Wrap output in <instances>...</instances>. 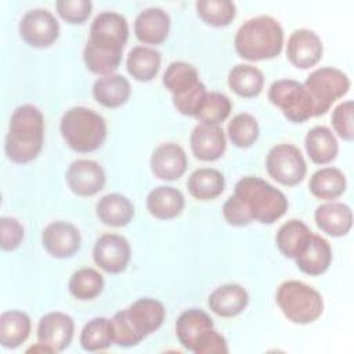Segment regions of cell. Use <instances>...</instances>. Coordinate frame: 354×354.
I'll return each instance as SVG.
<instances>
[{
    "label": "cell",
    "mask_w": 354,
    "mask_h": 354,
    "mask_svg": "<svg viewBox=\"0 0 354 354\" xmlns=\"http://www.w3.org/2000/svg\"><path fill=\"white\" fill-rule=\"evenodd\" d=\"M288 210V199L282 191L260 177H243L234 194L223 205L225 221L234 227L249 225L252 221L272 224Z\"/></svg>",
    "instance_id": "6da1fadb"
},
{
    "label": "cell",
    "mask_w": 354,
    "mask_h": 354,
    "mask_svg": "<svg viewBox=\"0 0 354 354\" xmlns=\"http://www.w3.org/2000/svg\"><path fill=\"white\" fill-rule=\"evenodd\" d=\"M129 39L127 19L115 11L100 12L91 26L83 50L87 69L95 75H112L120 65L123 47Z\"/></svg>",
    "instance_id": "7a4b0ae2"
},
{
    "label": "cell",
    "mask_w": 354,
    "mask_h": 354,
    "mask_svg": "<svg viewBox=\"0 0 354 354\" xmlns=\"http://www.w3.org/2000/svg\"><path fill=\"white\" fill-rule=\"evenodd\" d=\"M44 141V118L35 105L25 104L12 112L6 136V155L18 165L37 158Z\"/></svg>",
    "instance_id": "3957f363"
},
{
    "label": "cell",
    "mask_w": 354,
    "mask_h": 354,
    "mask_svg": "<svg viewBox=\"0 0 354 354\" xmlns=\"http://www.w3.org/2000/svg\"><path fill=\"white\" fill-rule=\"evenodd\" d=\"M165 315L166 310L159 300L152 297L136 300L111 318L113 343L120 347L137 346L162 326Z\"/></svg>",
    "instance_id": "277c9868"
},
{
    "label": "cell",
    "mask_w": 354,
    "mask_h": 354,
    "mask_svg": "<svg viewBox=\"0 0 354 354\" xmlns=\"http://www.w3.org/2000/svg\"><path fill=\"white\" fill-rule=\"evenodd\" d=\"M236 54L248 61H264L278 57L283 46V29L270 15H259L243 22L236 30Z\"/></svg>",
    "instance_id": "5b68a950"
},
{
    "label": "cell",
    "mask_w": 354,
    "mask_h": 354,
    "mask_svg": "<svg viewBox=\"0 0 354 354\" xmlns=\"http://www.w3.org/2000/svg\"><path fill=\"white\" fill-rule=\"evenodd\" d=\"M176 336L180 344L195 354H225L228 344L214 329L213 319L199 308H189L180 314L176 322Z\"/></svg>",
    "instance_id": "8992f818"
},
{
    "label": "cell",
    "mask_w": 354,
    "mask_h": 354,
    "mask_svg": "<svg viewBox=\"0 0 354 354\" xmlns=\"http://www.w3.org/2000/svg\"><path fill=\"white\" fill-rule=\"evenodd\" d=\"M59 130L66 145L80 153L98 149L106 138L105 119L86 106L68 109L61 119Z\"/></svg>",
    "instance_id": "52a82bcc"
},
{
    "label": "cell",
    "mask_w": 354,
    "mask_h": 354,
    "mask_svg": "<svg viewBox=\"0 0 354 354\" xmlns=\"http://www.w3.org/2000/svg\"><path fill=\"white\" fill-rule=\"evenodd\" d=\"M163 84L173 95V105L185 116H196L206 94L198 71L188 62H170L163 73Z\"/></svg>",
    "instance_id": "ba28073f"
},
{
    "label": "cell",
    "mask_w": 354,
    "mask_h": 354,
    "mask_svg": "<svg viewBox=\"0 0 354 354\" xmlns=\"http://www.w3.org/2000/svg\"><path fill=\"white\" fill-rule=\"evenodd\" d=\"M275 300L283 315L290 322L299 325H307L317 321L324 311L321 293L300 281H286L281 283Z\"/></svg>",
    "instance_id": "9c48e42d"
},
{
    "label": "cell",
    "mask_w": 354,
    "mask_h": 354,
    "mask_svg": "<svg viewBox=\"0 0 354 354\" xmlns=\"http://www.w3.org/2000/svg\"><path fill=\"white\" fill-rule=\"evenodd\" d=\"M314 102V116H321L329 111L332 104L347 94L350 90L348 76L332 66L313 71L303 83Z\"/></svg>",
    "instance_id": "30bf717a"
},
{
    "label": "cell",
    "mask_w": 354,
    "mask_h": 354,
    "mask_svg": "<svg viewBox=\"0 0 354 354\" xmlns=\"http://www.w3.org/2000/svg\"><path fill=\"white\" fill-rule=\"evenodd\" d=\"M268 100L293 123H303L314 116V102L304 84L293 79H279L268 88Z\"/></svg>",
    "instance_id": "8fae6325"
},
{
    "label": "cell",
    "mask_w": 354,
    "mask_h": 354,
    "mask_svg": "<svg viewBox=\"0 0 354 354\" xmlns=\"http://www.w3.org/2000/svg\"><path fill=\"white\" fill-rule=\"evenodd\" d=\"M266 169L277 183L293 187L301 183L307 173V165L301 151L292 144L272 147L266 158Z\"/></svg>",
    "instance_id": "7c38bea8"
},
{
    "label": "cell",
    "mask_w": 354,
    "mask_h": 354,
    "mask_svg": "<svg viewBox=\"0 0 354 354\" xmlns=\"http://www.w3.org/2000/svg\"><path fill=\"white\" fill-rule=\"evenodd\" d=\"M18 29L22 40L36 48L50 47L59 36V24L53 12L46 8L26 11L19 21Z\"/></svg>",
    "instance_id": "4fadbf2b"
},
{
    "label": "cell",
    "mask_w": 354,
    "mask_h": 354,
    "mask_svg": "<svg viewBox=\"0 0 354 354\" xmlns=\"http://www.w3.org/2000/svg\"><path fill=\"white\" fill-rule=\"evenodd\" d=\"M131 256L129 241L118 234L101 235L93 248L94 263L108 274H119L126 270Z\"/></svg>",
    "instance_id": "5bb4252c"
},
{
    "label": "cell",
    "mask_w": 354,
    "mask_h": 354,
    "mask_svg": "<svg viewBox=\"0 0 354 354\" xmlns=\"http://www.w3.org/2000/svg\"><path fill=\"white\" fill-rule=\"evenodd\" d=\"M322 53V41L315 32L300 28L290 33L286 44V57L293 66L299 69L313 68L321 61Z\"/></svg>",
    "instance_id": "9a60e30c"
},
{
    "label": "cell",
    "mask_w": 354,
    "mask_h": 354,
    "mask_svg": "<svg viewBox=\"0 0 354 354\" xmlns=\"http://www.w3.org/2000/svg\"><path fill=\"white\" fill-rule=\"evenodd\" d=\"M106 177L100 163L90 159L73 160L66 170V183L77 196H93L105 185Z\"/></svg>",
    "instance_id": "2e32d148"
},
{
    "label": "cell",
    "mask_w": 354,
    "mask_h": 354,
    "mask_svg": "<svg viewBox=\"0 0 354 354\" xmlns=\"http://www.w3.org/2000/svg\"><path fill=\"white\" fill-rule=\"evenodd\" d=\"M75 332L72 317L65 313L54 311L44 314L37 325V342L48 346L54 353L69 347Z\"/></svg>",
    "instance_id": "e0dca14e"
},
{
    "label": "cell",
    "mask_w": 354,
    "mask_h": 354,
    "mask_svg": "<svg viewBox=\"0 0 354 354\" xmlns=\"http://www.w3.org/2000/svg\"><path fill=\"white\" fill-rule=\"evenodd\" d=\"M41 243L53 257L68 259L80 249L82 236L73 224L68 221H53L43 230Z\"/></svg>",
    "instance_id": "ac0fdd59"
},
{
    "label": "cell",
    "mask_w": 354,
    "mask_h": 354,
    "mask_svg": "<svg viewBox=\"0 0 354 354\" xmlns=\"http://www.w3.org/2000/svg\"><path fill=\"white\" fill-rule=\"evenodd\" d=\"M189 144L195 158L203 162L220 159L227 148V140L221 126L209 123H199L194 127Z\"/></svg>",
    "instance_id": "d6986e66"
},
{
    "label": "cell",
    "mask_w": 354,
    "mask_h": 354,
    "mask_svg": "<svg viewBox=\"0 0 354 354\" xmlns=\"http://www.w3.org/2000/svg\"><path fill=\"white\" fill-rule=\"evenodd\" d=\"M188 166L185 151L174 142H163L151 156V170L155 177L165 181L180 178Z\"/></svg>",
    "instance_id": "ffe728a7"
},
{
    "label": "cell",
    "mask_w": 354,
    "mask_h": 354,
    "mask_svg": "<svg viewBox=\"0 0 354 354\" xmlns=\"http://www.w3.org/2000/svg\"><path fill=\"white\" fill-rule=\"evenodd\" d=\"M170 30V17L159 7H148L142 10L134 19V33L136 37L151 46L162 44Z\"/></svg>",
    "instance_id": "44dd1931"
},
{
    "label": "cell",
    "mask_w": 354,
    "mask_h": 354,
    "mask_svg": "<svg viewBox=\"0 0 354 354\" xmlns=\"http://www.w3.org/2000/svg\"><path fill=\"white\" fill-rule=\"evenodd\" d=\"M314 220L318 228L329 236H344L353 225V212L342 202L322 203L315 209Z\"/></svg>",
    "instance_id": "7402d4cb"
},
{
    "label": "cell",
    "mask_w": 354,
    "mask_h": 354,
    "mask_svg": "<svg viewBox=\"0 0 354 354\" xmlns=\"http://www.w3.org/2000/svg\"><path fill=\"white\" fill-rule=\"evenodd\" d=\"M297 268L310 275L318 277L328 271L332 263V249L329 242L321 235L311 234L306 249L295 259Z\"/></svg>",
    "instance_id": "603a6c76"
},
{
    "label": "cell",
    "mask_w": 354,
    "mask_h": 354,
    "mask_svg": "<svg viewBox=\"0 0 354 354\" xmlns=\"http://www.w3.org/2000/svg\"><path fill=\"white\" fill-rule=\"evenodd\" d=\"M210 310L224 318L239 315L249 303L248 292L236 283H225L209 295Z\"/></svg>",
    "instance_id": "cb8c5ba5"
},
{
    "label": "cell",
    "mask_w": 354,
    "mask_h": 354,
    "mask_svg": "<svg viewBox=\"0 0 354 354\" xmlns=\"http://www.w3.org/2000/svg\"><path fill=\"white\" fill-rule=\"evenodd\" d=\"M131 94L130 82L119 73L101 76L93 84L94 100L105 108H119Z\"/></svg>",
    "instance_id": "d4e9b609"
},
{
    "label": "cell",
    "mask_w": 354,
    "mask_h": 354,
    "mask_svg": "<svg viewBox=\"0 0 354 354\" xmlns=\"http://www.w3.org/2000/svg\"><path fill=\"white\" fill-rule=\"evenodd\" d=\"M185 206L181 191L170 185L153 188L147 196V209L151 216L159 220H170L177 217Z\"/></svg>",
    "instance_id": "484cf974"
},
{
    "label": "cell",
    "mask_w": 354,
    "mask_h": 354,
    "mask_svg": "<svg viewBox=\"0 0 354 354\" xmlns=\"http://www.w3.org/2000/svg\"><path fill=\"white\" fill-rule=\"evenodd\" d=\"M308 158L315 165H328L337 156L339 145L335 134L326 126H314L304 137Z\"/></svg>",
    "instance_id": "4316f807"
},
{
    "label": "cell",
    "mask_w": 354,
    "mask_h": 354,
    "mask_svg": "<svg viewBox=\"0 0 354 354\" xmlns=\"http://www.w3.org/2000/svg\"><path fill=\"white\" fill-rule=\"evenodd\" d=\"M97 217L109 227H124L134 216V206L124 195L112 192L104 195L95 205Z\"/></svg>",
    "instance_id": "83f0119b"
},
{
    "label": "cell",
    "mask_w": 354,
    "mask_h": 354,
    "mask_svg": "<svg viewBox=\"0 0 354 354\" xmlns=\"http://www.w3.org/2000/svg\"><path fill=\"white\" fill-rule=\"evenodd\" d=\"M160 53L152 47L137 46L127 54L126 69L138 82H151L160 69Z\"/></svg>",
    "instance_id": "f1b7e54d"
},
{
    "label": "cell",
    "mask_w": 354,
    "mask_h": 354,
    "mask_svg": "<svg viewBox=\"0 0 354 354\" xmlns=\"http://www.w3.org/2000/svg\"><path fill=\"white\" fill-rule=\"evenodd\" d=\"M311 234V230L301 220L292 218L279 227L275 242L283 256L296 259L306 249Z\"/></svg>",
    "instance_id": "f546056e"
},
{
    "label": "cell",
    "mask_w": 354,
    "mask_h": 354,
    "mask_svg": "<svg viewBox=\"0 0 354 354\" xmlns=\"http://www.w3.org/2000/svg\"><path fill=\"white\" fill-rule=\"evenodd\" d=\"M32 322L28 314L10 310L0 315V344L4 348L19 347L30 335Z\"/></svg>",
    "instance_id": "4dcf8cb0"
},
{
    "label": "cell",
    "mask_w": 354,
    "mask_h": 354,
    "mask_svg": "<svg viewBox=\"0 0 354 354\" xmlns=\"http://www.w3.org/2000/svg\"><path fill=\"white\" fill-rule=\"evenodd\" d=\"M225 187L224 176L212 167H201L191 173L187 188L199 201H212L223 194Z\"/></svg>",
    "instance_id": "1f68e13d"
},
{
    "label": "cell",
    "mask_w": 354,
    "mask_h": 354,
    "mask_svg": "<svg viewBox=\"0 0 354 354\" xmlns=\"http://www.w3.org/2000/svg\"><path fill=\"white\" fill-rule=\"evenodd\" d=\"M346 187V176L336 167H322L317 170L308 183L310 192L315 198L324 201L337 199L344 194Z\"/></svg>",
    "instance_id": "d6a6232c"
},
{
    "label": "cell",
    "mask_w": 354,
    "mask_h": 354,
    "mask_svg": "<svg viewBox=\"0 0 354 354\" xmlns=\"http://www.w3.org/2000/svg\"><path fill=\"white\" fill-rule=\"evenodd\" d=\"M228 86L239 97H257L264 86L263 72L250 64H238L228 73Z\"/></svg>",
    "instance_id": "836d02e7"
},
{
    "label": "cell",
    "mask_w": 354,
    "mask_h": 354,
    "mask_svg": "<svg viewBox=\"0 0 354 354\" xmlns=\"http://www.w3.org/2000/svg\"><path fill=\"white\" fill-rule=\"evenodd\" d=\"M113 343V328L109 318L90 319L82 329L80 346L86 351L106 350Z\"/></svg>",
    "instance_id": "e575fe53"
},
{
    "label": "cell",
    "mask_w": 354,
    "mask_h": 354,
    "mask_svg": "<svg viewBox=\"0 0 354 354\" xmlns=\"http://www.w3.org/2000/svg\"><path fill=\"white\" fill-rule=\"evenodd\" d=\"M68 288L77 300H93L102 292L104 278L94 268H80L72 274Z\"/></svg>",
    "instance_id": "d590c367"
},
{
    "label": "cell",
    "mask_w": 354,
    "mask_h": 354,
    "mask_svg": "<svg viewBox=\"0 0 354 354\" xmlns=\"http://www.w3.org/2000/svg\"><path fill=\"white\" fill-rule=\"evenodd\" d=\"M195 8L199 18L213 28L230 25L236 14L235 3L230 0H199L195 3Z\"/></svg>",
    "instance_id": "8d00e7d4"
},
{
    "label": "cell",
    "mask_w": 354,
    "mask_h": 354,
    "mask_svg": "<svg viewBox=\"0 0 354 354\" xmlns=\"http://www.w3.org/2000/svg\"><path fill=\"white\" fill-rule=\"evenodd\" d=\"M231 142L238 148H249L259 138L260 129L256 118L250 113L235 115L227 127Z\"/></svg>",
    "instance_id": "74e56055"
},
{
    "label": "cell",
    "mask_w": 354,
    "mask_h": 354,
    "mask_svg": "<svg viewBox=\"0 0 354 354\" xmlns=\"http://www.w3.org/2000/svg\"><path fill=\"white\" fill-rule=\"evenodd\" d=\"M232 102L225 94L218 91H207L195 118L201 123L220 124L230 116Z\"/></svg>",
    "instance_id": "f35d334b"
},
{
    "label": "cell",
    "mask_w": 354,
    "mask_h": 354,
    "mask_svg": "<svg viewBox=\"0 0 354 354\" xmlns=\"http://www.w3.org/2000/svg\"><path fill=\"white\" fill-rule=\"evenodd\" d=\"M58 15L68 24H83L91 14L93 3L90 0H58L55 3Z\"/></svg>",
    "instance_id": "ab89813d"
},
{
    "label": "cell",
    "mask_w": 354,
    "mask_h": 354,
    "mask_svg": "<svg viewBox=\"0 0 354 354\" xmlns=\"http://www.w3.org/2000/svg\"><path fill=\"white\" fill-rule=\"evenodd\" d=\"M353 112H354V104L351 100L343 101L339 104L330 116L332 126L335 131L342 137L344 141H353L354 140V123H353Z\"/></svg>",
    "instance_id": "60d3db41"
},
{
    "label": "cell",
    "mask_w": 354,
    "mask_h": 354,
    "mask_svg": "<svg viewBox=\"0 0 354 354\" xmlns=\"http://www.w3.org/2000/svg\"><path fill=\"white\" fill-rule=\"evenodd\" d=\"M24 235V227L17 218L7 216L0 218V246L3 250H15L22 243Z\"/></svg>",
    "instance_id": "b9f144b4"
}]
</instances>
